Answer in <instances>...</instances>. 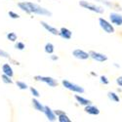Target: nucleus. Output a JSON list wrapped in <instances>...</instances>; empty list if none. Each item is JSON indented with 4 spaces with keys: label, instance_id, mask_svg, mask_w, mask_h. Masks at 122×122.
Segmentation results:
<instances>
[{
    "label": "nucleus",
    "instance_id": "nucleus-19",
    "mask_svg": "<svg viewBox=\"0 0 122 122\" xmlns=\"http://www.w3.org/2000/svg\"><path fill=\"white\" fill-rule=\"evenodd\" d=\"M6 37H7V39L9 40V41H11V42H16L17 39H18V36L15 32H8Z\"/></svg>",
    "mask_w": 122,
    "mask_h": 122
},
{
    "label": "nucleus",
    "instance_id": "nucleus-30",
    "mask_svg": "<svg viewBox=\"0 0 122 122\" xmlns=\"http://www.w3.org/2000/svg\"><path fill=\"white\" fill-rule=\"evenodd\" d=\"M50 58H51V60H52V61H58L59 60V57L57 55H54V54H52V56H51Z\"/></svg>",
    "mask_w": 122,
    "mask_h": 122
},
{
    "label": "nucleus",
    "instance_id": "nucleus-12",
    "mask_svg": "<svg viewBox=\"0 0 122 122\" xmlns=\"http://www.w3.org/2000/svg\"><path fill=\"white\" fill-rule=\"evenodd\" d=\"M59 35L62 38L66 39V40H69L72 36V32H71V30H69L66 27H62L60 29V34Z\"/></svg>",
    "mask_w": 122,
    "mask_h": 122
},
{
    "label": "nucleus",
    "instance_id": "nucleus-14",
    "mask_svg": "<svg viewBox=\"0 0 122 122\" xmlns=\"http://www.w3.org/2000/svg\"><path fill=\"white\" fill-rule=\"evenodd\" d=\"M32 106L33 107L37 110V111H41V112H44V109H45V106H43L40 102L37 100V98L32 100Z\"/></svg>",
    "mask_w": 122,
    "mask_h": 122
},
{
    "label": "nucleus",
    "instance_id": "nucleus-5",
    "mask_svg": "<svg viewBox=\"0 0 122 122\" xmlns=\"http://www.w3.org/2000/svg\"><path fill=\"white\" fill-rule=\"evenodd\" d=\"M99 25L101 26V28L106 31L107 33H113L114 32V27H113V25L109 23L108 21H107L106 19L104 18H100L99 19Z\"/></svg>",
    "mask_w": 122,
    "mask_h": 122
},
{
    "label": "nucleus",
    "instance_id": "nucleus-2",
    "mask_svg": "<svg viewBox=\"0 0 122 122\" xmlns=\"http://www.w3.org/2000/svg\"><path fill=\"white\" fill-rule=\"evenodd\" d=\"M79 5L82 8L87 9V10H89V11L97 13V14H104L105 13V9L102 6H99V5H97L95 3H92V2H88V1H86V0H80Z\"/></svg>",
    "mask_w": 122,
    "mask_h": 122
},
{
    "label": "nucleus",
    "instance_id": "nucleus-23",
    "mask_svg": "<svg viewBox=\"0 0 122 122\" xmlns=\"http://www.w3.org/2000/svg\"><path fill=\"white\" fill-rule=\"evenodd\" d=\"M29 90H30V93L32 94V96L34 97V98H39L40 97V94H39V92L35 89V88H33V87H30L29 88Z\"/></svg>",
    "mask_w": 122,
    "mask_h": 122
},
{
    "label": "nucleus",
    "instance_id": "nucleus-16",
    "mask_svg": "<svg viewBox=\"0 0 122 122\" xmlns=\"http://www.w3.org/2000/svg\"><path fill=\"white\" fill-rule=\"evenodd\" d=\"M18 7L22 10L23 12L26 13V14H31V12H30V8L27 4V1H24V2H19L18 3Z\"/></svg>",
    "mask_w": 122,
    "mask_h": 122
},
{
    "label": "nucleus",
    "instance_id": "nucleus-6",
    "mask_svg": "<svg viewBox=\"0 0 122 122\" xmlns=\"http://www.w3.org/2000/svg\"><path fill=\"white\" fill-rule=\"evenodd\" d=\"M90 58H92L96 62H100V63H104L106 61H107V56L105 54H102L99 52H95V51H90L89 52Z\"/></svg>",
    "mask_w": 122,
    "mask_h": 122
},
{
    "label": "nucleus",
    "instance_id": "nucleus-10",
    "mask_svg": "<svg viewBox=\"0 0 122 122\" xmlns=\"http://www.w3.org/2000/svg\"><path fill=\"white\" fill-rule=\"evenodd\" d=\"M40 24H41V25H42V26L47 30L48 32H50L51 34H53V35H59V34H60V30H58L56 27L52 26L51 25L47 24L46 22H43V21H42Z\"/></svg>",
    "mask_w": 122,
    "mask_h": 122
},
{
    "label": "nucleus",
    "instance_id": "nucleus-33",
    "mask_svg": "<svg viewBox=\"0 0 122 122\" xmlns=\"http://www.w3.org/2000/svg\"><path fill=\"white\" fill-rule=\"evenodd\" d=\"M113 66H114L115 67H117V68H119V67H120V66H119V65H117L116 63H114V64H113Z\"/></svg>",
    "mask_w": 122,
    "mask_h": 122
},
{
    "label": "nucleus",
    "instance_id": "nucleus-24",
    "mask_svg": "<svg viewBox=\"0 0 122 122\" xmlns=\"http://www.w3.org/2000/svg\"><path fill=\"white\" fill-rule=\"evenodd\" d=\"M100 81H101V83L104 84V85H107V84L109 83L108 78H107V76H105V75H102V76L100 77Z\"/></svg>",
    "mask_w": 122,
    "mask_h": 122
},
{
    "label": "nucleus",
    "instance_id": "nucleus-17",
    "mask_svg": "<svg viewBox=\"0 0 122 122\" xmlns=\"http://www.w3.org/2000/svg\"><path fill=\"white\" fill-rule=\"evenodd\" d=\"M107 97H108V99H109L110 101L114 102V103H119V102H120L119 96H118L116 93H114V92H108V93H107Z\"/></svg>",
    "mask_w": 122,
    "mask_h": 122
},
{
    "label": "nucleus",
    "instance_id": "nucleus-15",
    "mask_svg": "<svg viewBox=\"0 0 122 122\" xmlns=\"http://www.w3.org/2000/svg\"><path fill=\"white\" fill-rule=\"evenodd\" d=\"M74 98H75V100L77 101V103H78L79 105H81V106H84V107H85V106H88V105L91 104V101H90V100H87V99L83 98L82 96L75 95Z\"/></svg>",
    "mask_w": 122,
    "mask_h": 122
},
{
    "label": "nucleus",
    "instance_id": "nucleus-25",
    "mask_svg": "<svg viewBox=\"0 0 122 122\" xmlns=\"http://www.w3.org/2000/svg\"><path fill=\"white\" fill-rule=\"evenodd\" d=\"M15 48L16 49H18V50H20V51H23L25 48V43H23V42H17L16 43V45H15Z\"/></svg>",
    "mask_w": 122,
    "mask_h": 122
},
{
    "label": "nucleus",
    "instance_id": "nucleus-11",
    "mask_svg": "<svg viewBox=\"0 0 122 122\" xmlns=\"http://www.w3.org/2000/svg\"><path fill=\"white\" fill-rule=\"evenodd\" d=\"M84 110H85V112H87L88 114H91V115H98V114H100V109L96 106L91 105V104L88 105V106H85Z\"/></svg>",
    "mask_w": 122,
    "mask_h": 122
},
{
    "label": "nucleus",
    "instance_id": "nucleus-32",
    "mask_svg": "<svg viewBox=\"0 0 122 122\" xmlns=\"http://www.w3.org/2000/svg\"><path fill=\"white\" fill-rule=\"evenodd\" d=\"M90 74H91V75H93V76H97V73H95V72H93V71H91Z\"/></svg>",
    "mask_w": 122,
    "mask_h": 122
},
{
    "label": "nucleus",
    "instance_id": "nucleus-1",
    "mask_svg": "<svg viewBox=\"0 0 122 122\" xmlns=\"http://www.w3.org/2000/svg\"><path fill=\"white\" fill-rule=\"evenodd\" d=\"M29 8H30V12L31 14H35V15H40V16H46V17H52V12L49 11L48 9L40 6L36 3H32V2H27Z\"/></svg>",
    "mask_w": 122,
    "mask_h": 122
},
{
    "label": "nucleus",
    "instance_id": "nucleus-20",
    "mask_svg": "<svg viewBox=\"0 0 122 122\" xmlns=\"http://www.w3.org/2000/svg\"><path fill=\"white\" fill-rule=\"evenodd\" d=\"M16 85L18 86V88L20 90H26L28 88L27 84L25 82H24V81H21V80H18L17 82H16Z\"/></svg>",
    "mask_w": 122,
    "mask_h": 122
},
{
    "label": "nucleus",
    "instance_id": "nucleus-4",
    "mask_svg": "<svg viewBox=\"0 0 122 122\" xmlns=\"http://www.w3.org/2000/svg\"><path fill=\"white\" fill-rule=\"evenodd\" d=\"M34 79L36 81H39V82H43L45 84H47L49 87H56L58 86V81L56 79H54L53 77H51V76H43V75H35L34 76Z\"/></svg>",
    "mask_w": 122,
    "mask_h": 122
},
{
    "label": "nucleus",
    "instance_id": "nucleus-9",
    "mask_svg": "<svg viewBox=\"0 0 122 122\" xmlns=\"http://www.w3.org/2000/svg\"><path fill=\"white\" fill-rule=\"evenodd\" d=\"M44 114L46 116V118L49 120V121H56L57 120V115L55 113V111L49 107L48 106H45V109H44Z\"/></svg>",
    "mask_w": 122,
    "mask_h": 122
},
{
    "label": "nucleus",
    "instance_id": "nucleus-29",
    "mask_svg": "<svg viewBox=\"0 0 122 122\" xmlns=\"http://www.w3.org/2000/svg\"><path fill=\"white\" fill-rule=\"evenodd\" d=\"M54 111H55V113H56L57 116H59V115H61V114H63V113H66L65 111L61 110V109H56V110H54Z\"/></svg>",
    "mask_w": 122,
    "mask_h": 122
},
{
    "label": "nucleus",
    "instance_id": "nucleus-28",
    "mask_svg": "<svg viewBox=\"0 0 122 122\" xmlns=\"http://www.w3.org/2000/svg\"><path fill=\"white\" fill-rule=\"evenodd\" d=\"M116 83H117L118 86L122 87V76H119V77L116 78Z\"/></svg>",
    "mask_w": 122,
    "mask_h": 122
},
{
    "label": "nucleus",
    "instance_id": "nucleus-21",
    "mask_svg": "<svg viewBox=\"0 0 122 122\" xmlns=\"http://www.w3.org/2000/svg\"><path fill=\"white\" fill-rule=\"evenodd\" d=\"M58 120L60 122H70L71 120H70V118L66 115V113H63L58 116Z\"/></svg>",
    "mask_w": 122,
    "mask_h": 122
},
{
    "label": "nucleus",
    "instance_id": "nucleus-7",
    "mask_svg": "<svg viewBox=\"0 0 122 122\" xmlns=\"http://www.w3.org/2000/svg\"><path fill=\"white\" fill-rule=\"evenodd\" d=\"M109 21L112 25H122V15L119 14V13H115V12H112L109 14Z\"/></svg>",
    "mask_w": 122,
    "mask_h": 122
},
{
    "label": "nucleus",
    "instance_id": "nucleus-3",
    "mask_svg": "<svg viewBox=\"0 0 122 122\" xmlns=\"http://www.w3.org/2000/svg\"><path fill=\"white\" fill-rule=\"evenodd\" d=\"M62 84H63V86H64L66 89H67V90H69V91H72V92L77 93V94H83L84 91H85L83 87H81L80 85H77V84H75V83L70 82V81H68V80H66V79H64V80L62 81Z\"/></svg>",
    "mask_w": 122,
    "mask_h": 122
},
{
    "label": "nucleus",
    "instance_id": "nucleus-13",
    "mask_svg": "<svg viewBox=\"0 0 122 122\" xmlns=\"http://www.w3.org/2000/svg\"><path fill=\"white\" fill-rule=\"evenodd\" d=\"M2 72L10 77H13V75H14V70L9 64H4L2 66Z\"/></svg>",
    "mask_w": 122,
    "mask_h": 122
},
{
    "label": "nucleus",
    "instance_id": "nucleus-31",
    "mask_svg": "<svg viewBox=\"0 0 122 122\" xmlns=\"http://www.w3.org/2000/svg\"><path fill=\"white\" fill-rule=\"evenodd\" d=\"M98 1H100V2H102V3H105L106 5H107V6H110L111 4L107 1V0H98Z\"/></svg>",
    "mask_w": 122,
    "mask_h": 122
},
{
    "label": "nucleus",
    "instance_id": "nucleus-8",
    "mask_svg": "<svg viewBox=\"0 0 122 122\" xmlns=\"http://www.w3.org/2000/svg\"><path fill=\"white\" fill-rule=\"evenodd\" d=\"M72 56L75 59H77V60H88L90 58L89 53L85 52L84 50H81V49H75V50H73Z\"/></svg>",
    "mask_w": 122,
    "mask_h": 122
},
{
    "label": "nucleus",
    "instance_id": "nucleus-27",
    "mask_svg": "<svg viewBox=\"0 0 122 122\" xmlns=\"http://www.w3.org/2000/svg\"><path fill=\"white\" fill-rule=\"evenodd\" d=\"M9 54L6 52V51H4V50H2V49H0V57H2V58H9Z\"/></svg>",
    "mask_w": 122,
    "mask_h": 122
},
{
    "label": "nucleus",
    "instance_id": "nucleus-26",
    "mask_svg": "<svg viewBox=\"0 0 122 122\" xmlns=\"http://www.w3.org/2000/svg\"><path fill=\"white\" fill-rule=\"evenodd\" d=\"M8 15H9V17L11 18V19H20V15L17 14V13H15L14 11H9L8 12Z\"/></svg>",
    "mask_w": 122,
    "mask_h": 122
},
{
    "label": "nucleus",
    "instance_id": "nucleus-22",
    "mask_svg": "<svg viewBox=\"0 0 122 122\" xmlns=\"http://www.w3.org/2000/svg\"><path fill=\"white\" fill-rule=\"evenodd\" d=\"M1 78H2V81L4 83H6V84H12L13 83V80L11 79L12 77H10V76H8V75H6V74H2V76H1Z\"/></svg>",
    "mask_w": 122,
    "mask_h": 122
},
{
    "label": "nucleus",
    "instance_id": "nucleus-18",
    "mask_svg": "<svg viewBox=\"0 0 122 122\" xmlns=\"http://www.w3.org/2000/svg\"><path fill=\"white\" fill-rule=\"evenodd\" d=\"M44 51H45L47 54L52 55V54L54 53V51H55V47H54V45H53L52 43L48 42V43H46V45H45V47H44Z\"/></svg>",
    "mask_w": 122,
    "mask_h": 122
}]
</instances>
